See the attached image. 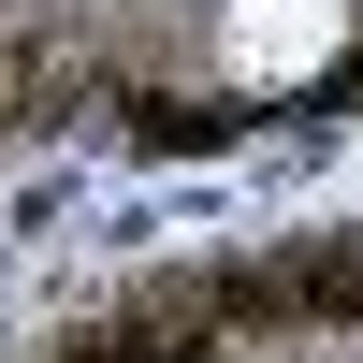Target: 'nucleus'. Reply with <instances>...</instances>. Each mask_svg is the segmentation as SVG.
Here are the masks:
<instances>
[{
	"instance_id": "obj_1",
	"label": "nucleus",
	"mask_w": 363,
	"mask_h": 363,
	"mask_svg": "<svg viewBox=\"0 0 363 363\" xmlns=\"http://www.w3.org/2000/svg\"><path fill=\"white\" fill-rule=\"evenodd\" d=\"M306 29L335 44V0H233V73H277Z\"/></svg>"
}]
</instances>
